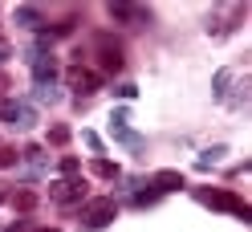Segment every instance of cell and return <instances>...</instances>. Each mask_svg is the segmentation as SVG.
<instances>
[{"mask_svg":"<svg viewBox=\"0 0 252 232\" xmlns=\"http://www.w3.org/2000/svg\"><path fill=\"white\" fill-rule=\"evenodd\" d=\"M195 199H199V204H208V208H220V212H236V216H244V220H248V204H244V199L240 196H232V192H212V188H195Z\"/></svg>","mask_w":252,"mask_h":232,"instance_id":"cell-1","label":"cell"},{"mask_svg":"<svg viewBox=\"0 0 252 232\" xmlns=\"http://www.w3.org/2000/svg\"><path fill=\"white\" fill-rule=\"evenodd\" d=\"M114 212H118L114 199H94V204L82 212V228L86 232H98V228H106L110 220H114Z\"/></svg>","mask_w":252,"mask_h":232,"instance_id":"cell-2","label":"cell"},{"mask_svg":"<svg viewBox=\"0 0 252 232\" xmlns=\"http://www.w3.org/2000/svg\"><path fill=\"white\" fill-rule=\"evenodd\" d=\"M94 41H98V49H102V69H110V73L122 69V45L114 37H106V33H98Z\"/></svg>","mask_w":252,"mask_h":232,"instance_id":"cell-3","label":"cell"},{"mask_svg":"<svg viewBox=\"0 0 252 232\" xmlns=\"http://www.w3.org/2000/svg\"><path fill=\"white\" fill-rule=\"evenodd\" d=\"M49 196L57 199V204H73V199L86 196V183L82 179H57L53 188H49Z\"/></svg>","mask_w":252,"mask_h":232,"instance_id":"cell-4","label":"cell"},{"mask_svg":"<svg viewBox=\"0 0 252 232\" xmlns=\"http://www.w3.org/2000/svg\"><path fill=\"white\" fill-rule=\"evenodd\" d=\"M69 86L77 90V94H94V90L102 86V77L90 73V69H82V66H73V69H69Z\"/></svg>","mask_w":252,"mask_h":232,"instance_id":"cell-5","label":"cell"},{"mask_svg":"<svg viewBox=\"0 0 252 232\" xmlns=\"http://www.w3.org/2000/svg\"><path fill=\"white\" fill-rule=\"evenodd\" d=\"M33 73H37V86H45V82H53V77H57V61L41 53V57L33 61Z\"/></svg>","mask_w":252,"mask_h":232,"instance_id":"cell-6","label":"cell"},{"mask_svg":"<svg viewBox=\"0 0 252 232\" xmlns=\"http://www.w3.org/2000/svg\"><path fill=\"white\" fill-rule=\"evenodd\" d=\"M155 188H159V192H179L183 188V175L179 171H159V175H155Z\"/></svg>","mask_w":252,"mask_h":232,"instance_id":"cell-7","label":"cell"},{"mask_svg":"<svg viewBox=\"0 0 252 232\" xmlns=\"http://www.w3.org/2000/svg\"><path fill=\"white\" fill-rule=\"evenodd\" d=\"M110 17L114 21H147L143 8H130V4H110Z\"/></svg>","mask_w":252,"mask_h":232,"instance_id":"cell-8","label":"cell"},{"mask_svg":"<svg viewBox=\"0 0 252 232\" xmlns=\"http://www.w3.org/2000/svg\"><path fill=\"white\" fill-rule=\"evenodd\" d=\"M17 21H21L25 29H41V12H37V8H17Z\"/></svg>","mask_w":252,"mask_h":232,"instance_id":"cell-9","label":"cell"},{"mask_svg":"<svg viewBox=\"0 0 252 232\" xmlns=\"http://www.w3.org/2000/svg\"><path fill=\"white\" fill-rule=\"evenodd\" d=\"M21 110H25V106L8 102V98H0V118H8V122H21Z\"/></svg>","mask_w":252,"mask_h":232,"instance_id":"cell-10","label":"cell"},{"mask_svg":"<svg viewBox=\"0 0 252 232\" xmlns=\"http://www.w3.org/2000/svg\"><path fill=\"white\" fill-rule=\"evenodd\" d=\"M94 175H102V179H114V175H118V167L110 163V159H94Z\"/></svg>","mask_w":252,"mask_h":232,"instance_id":"cell-11","label":"cell"},{"mask_svg":"<svg viewBox=\"0 0 252 232\" xmlns=\"http://www.w3.org/2000/svg\"><path fill=\"white\" fill-rule=\"evenodd\" d=\"M12 204H17L21 212H29V208H37V196L33 192H17V196H12Z\"/></svg>","mask_w":252,"mask_h":232,"instance_id":"cell-12","label":"cell"},{"mask_svg":"<svg viewBox=\"0 0 252 232\" xmlns=\"http://www.w3.org/2000/svg\"><path fill=\"white\" fill-rule=\"evenodd\" d=\"M49 143H53V147H65V143H69V127H53V131H49Z\"/></svg>","mask_w":252,"mask_h":232,"instance_id":"cell-13","label":"cell"},{"mask_svg":"<svg viewBox=\"0 0 252 232\" xmlns=\"http://www.w3.org/2000/svg\"><path fill=\"white\" fill-rule=\"evenodd\" d=\"M12 163H17V151H12V147H0V167H12Z\"/></svg>","mask_w":252,"mask_h":232,"instance_id":"cell-14","label":"cell"},{"mask_svg":"<svg viewBox=\"0 0 252 232\" xmlns=\"http://www.w3.org/2000/svg\"><path fill=\"white\" fill-rule=\"evenodd\" d=\"M220 155H224V147H212V151H203V159H199V163H203V167H212Z\"/></svg>","mask_w":252,"mask_h":232,"instance_id":"cell-15","label":"cell"},{"mask_svg":"<svg viewBox=\"0 0 252 232\" xmlns=\"http://www.w3.org/2000/svg\"><path fill=\"white\" fill-rule=\"evenodd\" d=\"M61 171H65V175H77V159H73V155H65V159H61Z\"/></svg>","mask_w":252,"mask_h":232,"instance_id":"cell-16","label":"cell"},{"mask_svg":"<svg viewBox=\"0 0 252 232\" xmlns=\"http://www.w3.org/2000/svg\"><path fill=\"white\" fill-rule=\"evenodd\" d=\"M4 232H29V220H25V224H8Z\"/></svg>","mask_w":252,"mask_h":232,"instance_id":"cell-17","label":"cell"},{"mask_svg":"<svg viewBox=\"0 0 252 232\" xmlns=\"http://www.w3.org/2000/svg\"><path fill=\"white\" fill-rule=\"evenodd\" d=\"M4 57H8V53H4V49H0V61H4Z\"/></svg>","mask_w":252,"mask_h":232,"instance_id":"cell-18","label":"cell"},{"mask_svg":"<svg viewBox=\"0 0 252 232\" xmlns=\"http://www.w3.org/2000/svg\"><path fill=\"white\" fill-rule=\"evenodd\" d=\"M41 232H57V228H41Z\"/></svg>","mask_w":252,"mask_h":232,"instance_id":"cell-19","label":"cell"}]
</instances>
